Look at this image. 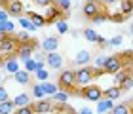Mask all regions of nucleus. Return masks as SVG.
Wrapping results in <instances>:
<instances>
[{
  "label": "nucleus",
  "instance_id": "nucleus-37",
  "mask_svg": "<svg viewBox=\"0 0 133 114\" xmlns=\"http://www.w3.org/2000/svg\"><path fill=\"white\" fill-rule=\"evenodd\" d=\"M57 8L61 10V11H69L70 10V0H57Z\"/></svg>",
  "mask_w": 133,
  "mask_h": 114
},
{
  "label": "nucleus",
  "instance_id": "nucleus-32",
  "mask_svg": "<svg viewBox=\"0 0 133 114\" xmlns=\"http://www.w3.org/2000/svg\"><path fill=\"white\" fill-rule=\"evenodd\" d=\"M108 19L110 21H114V23H122V21H125L128 17H125L122 11H118V14H108Z\"/></svg>",
  "mask_w": 133,
  "mask_h": 114
},
{
  "label": "nucleus",
  "instance_id": "nucleus-29",
  "mask_svg": "<svg viewBox=\"0 0 133 114\" xmlns=\"http://www.w3.org/2000/svg\"><path fill=\"white\" fill-rule=\"evenodd\" d=\"M34 76L38 78V82H48V78H50V72H48L46 69H38V70H34Z\"/></svg>",
  "mask_w": 133,
  "mask_h": 114
},
{
  "label": "nucleus",
  "instance_id": "nucleus-26",
  "mask_svg": "<svg viewBox=\"0 0 133 114\" xmlns=\"http://www.w3.org/2000/svg\"><path fill=\"white\" fill-rule=\"evenodd\" d=\"M0 31H2L4 34H11L15 31V23L11 21V19H6V21H2L0 23Z\"/></svg>",
  "mask_w": 133,
  "mask_h": 114
},
{
  "label": "nucleus",
  "instance_id": "nucleus-16",
  "mask_svg": "<svg viewBox=\"0 0 133 114\" xmlns=\"http://www.w3.org/2000/svg\"><path fill=\"white\" fill-rule=\"evenodd\" d=\"M110 114H133V106L129 105V101H128V103L114 105L112 110H110Z\"/></svg>",
  "mask_w": 133,
  "mask_h": 114
},
{
  "label": "nucleus",
  "instance_id": "nucleus-12",
  "mask_svg": "<svg viewBox=\"0 0 133 114\" xmlns=\"http://www.w3.org/2000/svg\"><path fill=\"white\" fill-rule=\"evenodd\" d=\"M61 15H63V11L57 8V4H51L44 19H46V23H55V21H59V17H61Z\"/></svg>",
  "mask_w": 133,
  "mask_h": 114
},
{
  "label": "nucleus",
  "instance_id": "nucleus-36",
  "mask_svg": "<svg viewBox=\"0 0 133 114\" xmlns=\"http://www.w3.org/2000/svg\"><path fill=\"white\" fill-rule=\"evenodd\" d=\"M23 63H25V70H27V72H34V70H36V61L32 57L27 59V61H23Z\"/></svg>",
  "mask_w": 133,
  "mask_h": 114
},
{
  "label": "nucleus",
  "instance_id": "nucleus-43",
  "mask_svg": "<svg viewBox=\"0 0 133 114\" xmlns=\"http://www.w3.org/2000/svg\"><path fill=\"white\" fill-rule=\"evenodd\" d=\"M6 19H8V11H6V8H2L0 10V23L6 21Z\"/></svg>",
  "mask_w": 133,
  "mask_h": 114
},
{
  "label": "nucleus",
  "instance_id": "nucleus-9",
  "mask_svg": "<svg viewBox=\"0 0 133 114\" xmlns=\"http://www.w3.org/2000/svg\"><path fill=\"white\" fill-rule=\"evenodd\" d=\"M44 59H46V63L50 65L51 69H61L63 67V55L57 53V51H50Z\"/></svg>",
  "mask_w": 133,
  "mask_h": 114
},
{
  "label": "nucleus",
  "instance_id": "nucleus-6",
  "mask_svg": "<svg viewBox=\"0 0 133 114\" xmlns=\"http://www.w3.org/2000/svg\"><path fill=\"white\" fill-rule=\"evenodd\" d=\"M36 40H31V42H25V44H19L17 48V57L21 59V61H27V59L32 57V51L36 50Z\"/></svg>",
  "mask_w": 133,
  "mask_h": 114
},
{
  "label": "nucleus",
  "instance_id": "nucleus-23",
  "mask_svg": "<svg viewBox=\"0 0 133 114\" xmlns=\"http://www.w3.org/2000/svg\"><path fill=\"white\" fill-rule=\"evenodd\" d=\"M15 109V105H14V101H10V99H6V101H0V114H11Z\"/></svg>",
  "mask_w": 133,
  "mask_h": 114
},
{
  "label": "nucleus",
  "instance_id": "nucleus-39",
  "mask_svg": "<svg viewBox=\"0 0 133 114\" xmlns=\"http://www.w3.org/2000/svg\"><path fill=\"white\" fill-rule=\"evenodd\" d=\"M15 114H34L32 106L27 105V106H19V109H15Z\"/></svg>",
  "mask_w": 133,
  "mask_h": 114
},
{
  "label": "nucleus",
  "instance_id": "nucleus-11",
  "mask_svg": "<svg viewBox=\"0 0 133 114\" xmlns=\"http://www.w3.org/2000/svg\"><path fill=\"white\" fill-rule=\"evenodd\" d=\"M4 69H6V72L15 74L17 70H19V61H17V57H14V55H6V59H4Z\"/></svg>",
  "mask_w": 133,
  "mask_h": 114
},
{
  "label": "nucleus",
  "instance_id": "nucleus-19",
  "mask_svg": "<svg viewBox=\"0 0 133 114\" xmlns=\"http://www.w3.org/2000/svg\"><path fill=\"white\" fill-rule=\"evenodd\" d=\"M131 74H133V69H129V67H124L122 70H118V72L114 74V82H116V86H120V84H122L128 76H131Z\"/></svg>",
  "mask_w": 133,
  "mask_h": 114
},
{
  "label": "nucleus",
  "instance_id": "nucleus-18",
  "mask_svg": "<svg viewBox=\"0 0 133 114\" xmlns=\"http://www.w3.org/2000/svg\"><path fill=\"white\" fill-rule=\"evenodd\" d=\"M120 95H122V89L116 88V86H110V88H105V89H103V97H107V99L116 101Z\"/></svg>",
  "mask_w": 133,
  "mask_h": 114
},
{
  "label": "nucleus",
  "instance_id": "nucleus-50",
  "mask_svg": "<svg viewBox=\"0 0 133 114\" xmlns=\"http://www.w3.org/2000/svg\"><path fill=\"white\" fill-rule=\"evenodd\" d=\"M4 2H6V4H8V2H10V0H4Z\"/></svg>",
  "mask_w": 133,
  "mask_h": 114
},
{
  "label": "nucleus",
  "instance_id": "nucleus-14",
  "mask_svg": "<svg viewBox=\"0 0 133 114\" xmlns=\"http://www.w3.org/2000/svg\"><path fill=\"white\" fill-rule=\"evenodd\" d=\"M89 61H91V53H89L88 50H80L76 53V57H74V63L80 65V67H88Z\"/></svg>",
  "mask_w": 133,
  "mask_h": 114
},
{
  "label": "nucleus",
  "instance_id": "nucleus-45",
  "mask_svg": "<svg viewBox=\"0 0 133 114\" xmlns=\"http://www.w3.org/2000/svg\"><path fill=\"white\" fill-rule=\"evenodd\" d=\"M99 2H101L103 6H110V4H116L118 0H99Z\"/></svg>",
  "mask_w": 133,
  "mask_h": 114
},
{
  "label": "nucleus",
  "instance_id": "nucleus-8",
  "mask_svg": "<svg viewBox=\"0 0 133 114\" xmlns=\"http://www.w3.org/2000/svg\"><path fill=\"white\" fill-rule=\"evenodd\" d=\"M17 48H19V42H17V38L6 36L2 42H0V51L6 53V55H11V53H15Z\"/></svg>",
  "mask_w": 133,
  "mask_h": 114
},
{
  "label": "nucleus",
  "instance_id": "nucleus-41",
  "mask_svg": "<svg viewBox=\"0 0 133 114\" xmlns=\"http://www.w3.org/2000/svg\"><path fill=\"white\" fill-rule=\"evenodd\" d=\"M6 99H10V93L4 86H0V101H6Z\"/></svg>",
  "mask_w": 133,
  "mask_h": 114
},
{
  "label": "nucleus",
  "instance_id": "nucleus-27",
  "mask_svg": "<svg viewBox=\"0 0 133 114\" xmlns=\"http://www.w3.org/2000/svg\"><path fill=\"white\" fill-rule=\"evenodd\" d=\"M19 25L23 27V31H29V32H32V31H36V27L32 25V23H31V19H29V15L27 17H19Z\"/></svg>",
  "mask_w": 133,
  "mask_h": 114
},
{
  "label": "nucleus",
  "instance_id": "nucleus-48",
  "mask_svg": "<svg viewBox=\"0 0 133 114\" xmlns=\"http://www.w3.org/2000/svg\"><path fill=\"white\" fill-rule=\"evenodd\" d=\"M0 6H8V4H6V2H4V0H0Z\"/></svg>",
  "mask_w": 133,
  "mask_h": 114
},
{
  "label": "nucleus",
  "instance_id": "nucleus-35",
  "mask_svg": "<svg viewBox=\"0 0 133 114\" xmlns=\"http://www.w3.org/2000/svg\"><path fill=\"white\" fill-rule=\"evenodd\" d=\"M107 19H108V14H107V10H103V11H99V14L93 17L91 21L93 23H103V21H107Z\"/></svg>",
  "mask_w": 133,
  "mask_h": 114
},
{
  "label": "nucleus",
  "instance_id": "nucleus-1",
  "mask_svg": "<svg viewBox=\"0 0 133 114\" xmlns=\"http://www.w3.org/2000/svg\"><path fill=\"white\" fill-rule=\"evenodd\" d=\"M103 74V70L99 72V69H91V67H80L78 70H74V78H76V86H89L93 82L95 76Z\"/></svg>",
  "mask_w": 133,
  "mask_h": 114
},
{
  "label": "nucleus",
  "instance_id": "nucleus-46",
  "mask_svg": "<svg viewBox=\"0 0 133 114\" xmlns=\"http://www.w3.org/2000/svg\"><path fill=\"white\" fill-rule=\"evenodd\" d=\"M6 36H8V34H4V32H2V31H0V42H2V40H4V38H6Z\"/></svg>",
  "mask_w": 133,
  "mask_h": 114
},
{
  "label": "nucleus",
  "instance_id": "nucleus-28",
  "mask_svg": "<svg viewBox=\"0 0 133 114\" xmlns=\"http://www.w3.org/2000/svg\"><path fill=\"white\" fill-rule=\"evenodd\" d=\"M32 97L38 101V99H46V93L42 89V84H34L32 86Z\"/></svg>",
  "mask_w": 133,
  "mask_h": 114
},
{
  "label": "nucleus",
  "instance_id": "nucleus-20",
  "mask_svg": "<svg viewBox=\"0 0 133 114\" xmlns=\"http://www.w3.org/2000/svg\"><path fill=\"white\" fill-rule=\"evenodd\" d=\"M29 19H31V23L36 27V29H40V27H44L46 25V19H44V15H40V14H34V11H29Z\"/></svg>",
  "mask_w": 133,
  "mask_h": 114
},
{
  "label": "nucleus",
  "instance_id": "nucleus-21",
  "mask_svg": "<svg viewBox=\"0 0 133 114\" xmlns=\"http://www.w3.org/2000/svg\"><path fill=\"white\" fill-rule=\"evenodd\" d=\"M14 105H15V109H19V106H27V105H31V97H29L27 93H19V95H15V97H14Z\"/></svg>",
  "mask_w": 133,
  "mask_h": 114
},
{
  "label": "nucleus",
  "instance_id": "nucleus-5",
  "mask_svg": "<svg viewBox=\"0 0 133 114\" xmlns=\"http://www.w3.org/2000/svg\"><path fill=\"white\" fill-rule=\"evenodd\" d=\"M82 97H86L88 101H93V103H97V101L103 97V89L101 86H95V84H89V86H84V89L80 91Z\"/></svg>",
  "mask_w": 133,
  "mask_h": 114
},
{
  "label": "nucleus",
  "instance_id": "nucleus-13",
  "mask_svg": "<svg viewBox=\"0 0 133 114\" xmlns=\"http://www.w3.org/2000/svg\"><path fill=\"white\" fill-rule=\"evenodd\" d=\"M112 106H114V101H112V99L101 97V99L97 101V112H99V114H107V112H110V110H112Z\"/></svg>",
  "mask_w": 133,
  "mask_h": 114
},
{
  "label": "nucleus",
  "instance_id": "nucleus-49",
  "mask_svg": "<svg viewBox=\"0 0 133 114\" xmlns=\"http://www.w3.org/2000/svg\"><path fill=\"white\" fill-rule=\"evenodd\" d=\"M0 86H2V74H0Z\"/></svg>",
  "mask_w": 133,
  "mask_h": 114
},
{
  "label": "nucleus",
  "instance_id": "nucleus-25",
  "mask_svg": "<svg viewBox=\"0 0 133 114\" xmlns=\"http://www.w3.org/2000/svg\"><path fill=\"white\" fill-rule=\"evenodd\" d=\"M120 11L128 17V15H131L133 14V0H122L120 2Z\"/></svg>",
  "mask_w": 133,
  "mask_h": 114
},
{
  "label": "nucleus",
  "instance_id": "nucleus-30",
  "mask_svg": "<svg viewBox=\"0 0 133 114\" xmlns=\"http://www.w3.org/2000/svg\"><path fill=\"white\" fill-rule=\"evenodd\" d=\"M120 89H122V91H128V89H131L133 88V74L131 76H128V78H125V80L122 82V84H120V86H118Z\"/></svg>",
  "mask_w": 133,
  "mask_h": 114
},
{
  "label": "nucleus",
  "instance_id": "nucleus-38",
  "mask_svg": "<svg viewBox=\"0 0 133 114\" xmlns=\"http://www.w3.org/2000/svg\"><path fill=\"white\" fill-rule=\"evenodd\" d=\"M107 59H108V55H101V57H97V59H95V69L103 70V67H105V63H107Z\"/></svg>",
  "mask_w": 133,
  "mask_h": 114
},
{
  "label": "nucleus",
  "instance_id": "nucleus-34",
  "mask_svg": "<svg viewBox=\"0 0 133 114\" xmlns=\"http://www.w3.org/2000/svg\"><path fill=\"white\" fill-rule=\"evenodd\" d=\"M122 42H124V36H122V34H116V36H112L110 40H108V46L118 48V46H122Z\"/></svg>",
  "mask_w": 133,
  "mask_h": 114
},
{
  "label": "nucleus",
  "instance_id": "nucleus-15",
  "mask_svg": "<svg viewBox=\"0 0 133 114\" xmlns=\"http://www.w3.org/2000/svg\"><path fill=\"white\" fill-rule=\"evenodd\" d=\"M57 46H59V40L55 36H46L44 42H42V50L44 51H57Z\"/></svg>",
  "mask_w": 133,
  "mask_h": 114
},
{
  "label": "nucleus",
  "instance_id": "nucleus-47",
  "mask_svg": "<svg viewBox=\"0 0 133 114\" xmlns=\"http://www.w3.org/2000/svg\"><path fill=\"white\" fill-rule=\"evenodd\" d=\"M129 32H131V36H133V23H131V27H129Z\"/></svg>",
  "mask_w": 133,
  "mask_h": 114
},
{
  "label": "nucleus",
  "instance_id": "nucleus-4",
  "mask_svg": "<svg viewBox=\"0 0 133 114\" xmlns=\"http://www.w3.org/2000/svg\"><path fill=\"white\" fill-rule=\"evenodd\" d=\"M103 10L105 8H103V4L99 0H86V4H84V8H82V14H84L86 19H93V17Z\"/></svg>",
  "mask_w": 133,
  "mask_h": 114
},
{
  "label": "nucleus",
  "instance_id": "nucleus-17",
  "mask_svg": "<svg viewBox=\"0 0 133 114\" xmlns=\"http://www.w3.org/2000/svg\"><path fill=\"white\" fill-rule=\"evenodd\" d=\"M14 78H15V82L17 84H21V86H27V84H31V72H27L25 69H19L17 72L14 74Z\"/></svg>",
  "mask_w": 133,
  "mask_h": 114
},
{
  "label": "nucleus",
  "instance_id": "nucleus-42",
  "mask_svg": "<svg viewBox=\"0 0 133 114\" xmlns=\"http://www.w3.org/2000/svg\"><path fill=\"white\" fill-rule=\"evenodd\" d=\"M34 4H38V6H42V8H44V6H51L53 4V0H32Z\"/></svg>",
  "mask_w": 133,
  "mask_h": 114
},
{
  "label": "nucleus",
  "instance_id": "nucleus-2",
  "mask_svg": "<svg viewBox=\"0 0 133 114\" xmlns=\"http://www.w3.org/2000/svg\"><path fill=\"white\" fill-rule=\"evenodd\" d=\"M57 86H59V89H63V91H70V89L76 86L74 70H72V69H65V70H61V72H59Z\"/></svg>",
  "mask_w": 133,
  "mask_h": 114
},
{
  "label": "nucleus",
  "instance_id": "nucleus-7",
  "mask_svg": "<svg viewBox=\"0 0 133 114\" xmlns=\"http://www.w3.org/2000/svg\"><path fill=\"white\" fill-rule=\"evenodd\" d=\"M34 114H48V112H53V101L48 97V99H38L36 103H31Z\"/></svg>",
  "mask_w": 133,
  "mask_h": 114
},
{
  "label": "nucleus",
  "instance_id": "nucleus-24",
  "mask_svg": "<svg viewBox=\"0 0 133 114\" xmlns=\"http://www.w3.org/2000/svg\"><path fill=\"white\" fill-rule=\"evenodd\" d=\"M51 101H53V103H59V105H65L66 101H69V91H63V89H59L55 95H51Z\"/></svg>",
  "mask_w": 133,
  "mask_h": 114
},
{
  "label": "nucleus",
  "instance_id": "nucleus-33",
  "mask_svg": "<svg viewBox=\"0 0 133 114\" xmlns=\"http://www.w3.org/2000/svg\"><path fill=\"white\" fill-rule=\"evenodd\" d=\"M84 38H86L88 42H95V38H97V32H95L93 29H86V31H84Z\"/></svg>",
  "mask_w": 133,
  "mask_h": 114
},
{
  "label": "nucleus",
  "instance_id": "nucleus-31",
  "mask_svg": "<svg viewBox=\"0 0 133 114\" xmlns=\"http://www.w3.org/2000/svg\"><path fill=\"white\" fill-rule=\"evenodd\" d=\"M55 27H57V32L59 34H66L69 32V25H66V21H55Z\"/></svg>",
  "mask_w": 133,
  "mask_h": 114
},
{
  "label": "nucleus",
  "instance_id": "nucleus-22",
  "mask_svg": "<svg viewBox=\"0 0 133 114\" xmlns=\"http://www.w3.org/2000/svg\"><path fill=\"white\" fill-rule=\"evenodd\" d=\"M40 84H42V89H44L46 97H51V95H55L59 91V86H55V84H51V82H40Z\"/></svg>",
  "mask_w": 133,
  "mask_h": 114
},
{
  "label": "nucleus",
  "instance_id": "nucleus-3",
  "mask_svg": "<svg viewBox=\"0 0 133 114\" xmlns=\"http://www.w3.org/2000/svg\"><path fill=\"white\" fill-rule=\"evenodd\" d=\"M124 65H125V61H124L122 55H108L105 67H103V72L105 74H116L118 70L124 69Z\"/></svg>",
  "mask_w": 133,
  "mask_h": 114
},
{
  "label": "nucleus",
  "instance_id": "nucleus-40",
  "mask_svg": "<svg viewBox=\"0 0 133 114\" xmlns=\"http://www.w3.org/2000/svg\"><path fill=\"white\" fill-rule=\"evenodd\" d=\"M95 44H99L101 48H107V46H108V40H107V38H103V36H99V34H97V38H95Z\"/></svg>",
  "mask_w": 133,
  "mask_h": 114
},
{
  "label": "nucleus",
  "instance_id": "nucleus-10",
  "mask_svg": "<svg viewBox=\"0 0 133 114\" xmlns=\"http://www.w3.org/2000/svg\"><path fill=\"white\" fill-rule=\"evenodd\" d=\"M6 11H8V15L21 17V14H23V2H21V0H10L8 6H6Z\"/></svg>",
  "mask_w": 133,
  "mask_h": 114
},
{
  "label": "nucleus",
  "instance_id": "nucleus-44",
  "mask_svg": "<svg viewBox=\"0 0 133 114\" xmlns=\"http://www.w3.org/2000/svg\"><path fill=\"white\" fill-rule=\"evenodd\" d=\"M78 114H93V110H91V109H88V106H84V109L78 110Z\"/></svg>",
  "mask_w": 133,
  "mask_h": 114
}]
</instances>
